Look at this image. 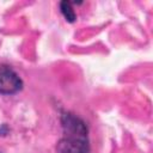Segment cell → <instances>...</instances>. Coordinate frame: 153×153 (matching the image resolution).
<instances>
[{
  "mask_svg": "<svg viewBox=\"0 0 153 153\" xmlns=\"http://www.w3.org/2000/svg\"><path fill=\"white\" fill-rule=\"evenodd\" d=\"M60 8H61V12L65 16L66 20H68V22H74L75 20V13H74V11L71 6V2L62 1L61 5H60Z\"/></svg>",
  "mask_w": 153,
  "mask_h": 153,
  "instance_id": "obj_3",
  "label": "cell"
},
{
  "mask_svg": "<svg viewBox=\"0 0 153 153\" xmlns=\"http://www.w3.org/2000/svg\"><path fill=\"white\" fill-rule=\"evenodd\" d=\"M22 88V80L18 74L7 66L0 67V92L12 94Z\"/></svg>",
  "mask_w": 153,
  "mask_h": 153,
  "instance_id": "obj_2",
  "label": "cell"
},
{
  "mask_svg": "<svg viewBox=\"0 0 153 153\" xmlns=\"http://www.w3.org/2000/svg\"><path fill=\"white\" fill-rule=\"evenodd\" d=\"M63 137L59 143L61 153H87V128L86 124L72 114L62 115Z\"/></svg>",
  "mask_w": 153,
  "mask_h": 153,
  "instance_id": "obj_1",
  "label": "cell"
}]
</instances>
